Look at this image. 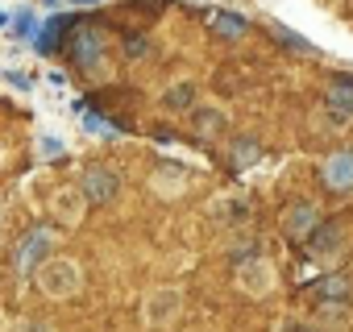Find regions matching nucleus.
I'll use <instances>...</instances> for the list:
<instances>
[{
  "label": "nucleus",
  "instance_id": "obj_1",
  "mask_svg": "<svg viewBox=\"0 0 353 332\" xmlns=\"http://www.w3.org/2000/svg\"><path fill=\"white\" fill-rule=\"evenodd\" d=\"M79 287H83V274L71 258H46L38 266V291L46 299H71L79 295Z\"/></svg>",
  "mask_w": 353,
  "mask_h": 332
},
{
  "label": "nucleus",
  "instance_id": "obj_2",
  "mask_svg": "<svg viewBox=\"0 0 353 332\" xmlns=\"http://www.w3.org/2000/svg\"><path fill=\"white\" fill-rule=\"evenodd\" d=\"M67 54L75 59V67H83L88 75H104V34L96 25H75V34L67 38Z\"/></svg>",
  "mask_w": 353,
  "mask_h": 332
},
{
  "label": "nucleus",
  "instance_id": "obj_3",
  "mask_svg": "<svg viewBox=\"0 0 353 332\" xmlns=\"http://www.w3.org/2000/svg\"><path fill=\"white\" fill-rule=\"evenodd\" d=\"M79 191L88 196V204H112L121 196V175L112 171V166H88Z\"/></svg>",
  "mask_w": 353,
  "mask_h": 332
},
{
  "label": "nucleus",
  "instance_id": "obj_4",
  "mask_svg": "<svg viewBox=\"0 0 353 332\" xmlns=\"http://www.w3.org/2000/svg\"><path fill=\"white\" fill-rule=\"evenodd\" d=\"M316 225H320V212H316L312 200H295V204L283 212V220H279V229H283L291 241H307V237L316 233Z\"/></svg>",
  "mask_w": 353,
  "mask_h": 332
},
{
  "label": "nucleus",
  "instance_id": "obj_5",
  "mask_svg": "<svg viewBox=\"0 0 353 332\" xmlns=\"http://www.w3.org/2000/svg\"><path fill=\"white\" fill-rule=\"evenodd\" d=\"M237 287L245 291V295H266L270 287H274V270H270V262L266 258H258V253H250L241 266H237Z\"/></svg>",
  "mask_w": 353,
  "mask_h": 332
},
{
  "label": "nucleus",
  "instance_id": "obj_6",
  "mask_svg": "<svg viewBox=\"0 0 353 332\" xmlns=\"http://www.w3.org/2000/svg\"><path fill=\"white\" fill-rule=\"evenodd\" d=\"M179 307H183V295L179 291H174V287H158L145 299V324L150 328H162V324H170L174 315H179Z\"/></svg>",
  "mask_w": 353,
  "mask_h": 332
},
{
  "label": "nucleus",
  "instance_id": "obj_7",
  "mask_svg": "<svg viewBox=\"0 0 353 332\" xmlns=\"http://www.w3.org/2000/svg\"><path fill=\"white\" fill-rule=\"evenodd\" d=\"M320 175H324V183L332 191H353V149H341V154L324 158Z\"/></svg>",
  "mask_w": 353,
  "mask_h": 332
},
{
  "label": "nucleus",
  "instance_id": "obj_8",
  "mask_svg": "<svg viewBox=\"0 0 353 332\" xmlns=\"http://www.w3.org/2000/svg\"><path fill=\"white\" fill-rule=\"evenodd\" d=\"M54 249V233H46V229H38L34 237H26L21 241V249H17V270L21 274H30L34 266H42L46 262V253Z\"/></svg>",
  "mask_w": 353,
  "mask_h": 332
},
{
  "label": "nucleus",
  "instance_id": "obj_9",
  "mask_svg": "<svg viewBox=\"0 0 353 332\" xmlns=\"http://www.w3.org/2000/svg\"><path fill=\"white\" fill-rule=\"evenodd\" d=\"M196 100H200V83H196V79H179V83H170V87L162 92V108H166L170 116L192 112Z\"/></svg>",
  "mask_w": 353,
  "mask_h": 332
},
{
  "label": "nucleus",
  "instance_id": "obj_10",
  "mask_svg": "<svg viewBox=\"0 0 353 332\" xmlns=\"http://www.w3.org/2000/svg\"><path fill=\"white\" fill-rule=\"evenodd\" d=\"M328 112H332L336 121H353V79L336 75V79L328 83Z\"/></svg>",
  "mask_w": 353,
  "mask_h": 332
},
{
  "label": "nucleus",
  "instance_id": "obj_11",
  "mask_svg": "<svg viewBox=\"0 0 353 332\" xmlns=\"http://www.w3.org/2000/svg\"><path fill=\"white\" fill-rule=\"evenodd\" d=\"M83 204H88V196H83L79 187H67V191L54 196V216H59L63 225H79V220H83Z\"/></svg>",
  "mask_w": 353,
  "mask_h": 332
},
{
  "label": "nucleus",
  "instance_id": "obj_12",
  "mask_svg": "<svg viewBox=\"0 0 353 332\" xmlns=\"http://www.w3.org/2000/svg\"><path fill=\"white\" fill-rule=\"evenodd\" d=\"M204 21H208V30H216L221 38H241V34L250 30V21H245L241 13H225V9H208Z\"/></svg>",
  "mask_w": 353,
  "mask_h": 332
},
{
  "label": "nucleus",
  "instance_id": "obj_13",
  "mask_svg": "<svg viewBox=\"0 0 353 332\" xmlns=\"http://www.w3.org/2000/svg\"><path fill=\"white\" fill-rule=\"evenodd\" d=\"M192 125H196V133L200 137H221V133H229V116L221 112V108H192Z\"/></svg>",
  "mask_w": 353,
  "mask_h": 332
},
{
  "label": "nucleus",
  "instance_id": "obj_14",
  "mask_svg": "<svg viewBox=\"0 0 353 332\" xmlns=\"http://www.w3.org/2000/svg\"><path fill=\"white\" fill-rule=\"evenodd\" d=\"M307 295H312V299H320V303H345V299L353 295V287H349V278L332 274V278H320Z\"/></svg>",
  "mask_w": 353,
  "mask_h": 332
},
{
  "label": "nucleus",
  "instance_id": "obj_15",
  "mask_svg": "<svg viewBox=\"0 0 353 332\" xmlns=\"http://www.w3.org/2000/svg\"><path fill=\"white\" fill-rule=\"evenodd\" d=\"M307 241H312V249H316L320 258H328V253H336V249L345 245V229H341V225H328V229L316 225V233H312Z\"/></svg>",
  "mask_w": 353,
  "mask_h": 332
},
{
  "label": "nucleus",
  "instance_id": "obj_16",
  "mask_svg": "<svg viewBox=\"0 0 353 332\" xmlns=\"http://www.w3.org/2000/svg\"><path fill=\"white\" fill-rule=\"evenodd\" d=\"M188 187V175H179V166L174 171H158L154 175V191H162V196H179Z\"/></svg>",
  "mask_w": 353,
  "mask_h": 332
},
{
  "label": "nucleus",
  "instance_id": "obj_17",
  "mask_svg": "<svg viewBox=\"0 0 353 332\" xmlns=\"http://www.w3.org/2000/svg\"><path fill=\"white\" fill-rule=\"evenodd\" d=\"M254 162H258V141L241 137V141L233 145V166H241V171H245V166H254Z\"/></svg>",
  "mask_w": 353,
  "mask_h": 332
},
{
  "label": "nucleus",
  "instance_id": "obj_18",
  "mask_svg": "<svg viewBox=\"0 0 353 332\" xmlns=\"http://www.w3.org/2000/svg\"><path fill=\"white\" fill-rule=\"evenodd\" d=\"M145 54H150V42H145L141 34H129V38H125V59L137 63V59H145Z\"/></svg>",
  "mask_w": 353,
  "mask_h": 332
},
{
  "label": "nucleus",
  "instance_id": "obj_19",
  "mask_svg": "<svg viewBox=\"0 0 353 332\" xmlns=\"http://www.w3.org/2000/svg\"><path fill=\"white\" fill-rule=\"evenodd\" d=\"M83 125H88L96 137H112V133H117V125H112V121H104V116H83Z\"/></svg>",
  "mask_w": 353,
  "mask_h": 332
},
{
  "label": "nucleus",
  "instance_id": "obj_20",
  "mask_svg": "<svg viewBox=\"0 0 353 332\" xmlns=\"http://www.w3.org/2000/svg\"><path fill=\"white\" fill-rule=\"evenodd\" d=\"M30 30H34V17H30V13H21V17H17V34H21V38H30Z\"/></svg>",
  "mask_w": 353,
  "mask_h": 332
},
{
  "label": "nucleus",
  "instance_id": "obj_21",
  "mask_svg": "<svg viewBox=\"0 0 353 332\" xmlns=\"http://www.w3.org/2000/svg\"><path fill=\"white\" fill-rule=\"evenodd\" d=\"M21 332H50L46 324H21Z\"/></svg>",
  "mask_w": 353,
  "mask_h": 332
},
{
  "label": "nucleus",
  "instance_id": "obj_22",
  "mask_svg": "<svg viewBox=\"0 0 353 332\" xmlns=\"http://www.w3.org/2000/svg\"><path fill=\"white\" fill-rule=\"evenodd\" d=\"M75 5H96V0H75Z\"/></svg>",
  "mask_w": 353,
  "mask_h": 332
}]
</instances>
